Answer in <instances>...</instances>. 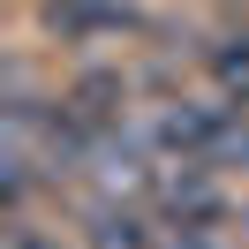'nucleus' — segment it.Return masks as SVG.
Returning a JSON list of instances; mask_svg holds the SVG:
<instances>
[{
    "instance_id": "f257e3e1",
    "label": "nucleus",
    "mask_w": 249,
    "mask_h": 249,
    "mask_svg": "<svg viewBox=\"0 0 249 249\" xmlns=\"http://www.w3.org/2000/svg\"><path fill=\"white\" fill-rule=\"evenodd\" d=\"M38 23H46L61 46H91V38L136 31V8H128V0H38Z\"/></svg>"
},
{
    "instance_id": "f03ea898",
    "label": "nucleus",
    "mask_w": 249,
    "mask_h": 249,
    "mask_svg": "<svg viewBox=\"0 0 249 249\" xmlns=\"http://www.w3.org/2000/svg\"><path fill=\"white\" fill-rule=\"evenodd\" d=\"M61 98H68V106H76L83 121L98 128V136H106V128H121V121H128V98H136V83H128L121 68H83V76L68 83Z\"/></svg>"
},
{
    "instance_id": "7ed1b4c3",
    "label": "nucleus",
    "mask_w": 249,
    "mask_h": 249,
    "mask_svg": "<svg viewBox=\"0 0 249 249\" xmlns=\"http://www.w3.org/2000/svg\"><path fill=\"white\" fill-rule=\"evenodd\" d=\"M196 61H204V76H212V91L227 98V106H249V23H242V31L204 38Z\"/></svg>"
},
{
    "instance_id": "20e7f679",
    "label": "nucleus",
    "mask_w": 249,
    "mask_h": 249,
    "mask_svg": "<svg viewBox=\"0 0 249 249\" xmlns=\"http://www.w3.org/2000/svg\"><path fill=\"white\" fill-rule=\"evenodd\" d=\"M0 249H61V234L38 227L31 212H8V242H0Z\"/></svg>"
},
{
    "instance_id": "39448f33",
    "label": "nucleus",
    "mask_w": 249,
    "mask_h": 249,
    "mask_svg": "<svg viewBox=\"0 0 249 249\" xmlns=\"http://www.w3.org/2000/svg\"><path fill=\"white\" fill-rule=\"evenodd\" d=\"M219 249H249V242H242V234H227V242H219Z\"/></svg>"
}]
</instances>
